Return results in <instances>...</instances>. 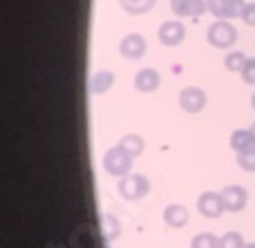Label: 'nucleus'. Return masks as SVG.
<instances>
[{"instance_id": "obj_1", "label": "nucleus", "mask_w": 255, "mask_h": 248, "mask_svg": "<svg viewBox=\"0 0 255 248\" xmlns=\"http://www.w3.org/2000/svg\"><path fill=\"white\" fill-rule=\"evenodd\" d=\"M237 37H239L237 28L228 18H219L207 28V41L214 48H221V51H228V48L235 46Z\"/></svg>"}, {"instance_id": "obj_2", "label": "nucleus", "mask_w": 255, "mask_h": 248, "mask_svg": "<svg viewBox=\"0 0 255 248\" xmlns=\"http://www.w3.org/2000/svg\"><path fill=\"white\" fill-rule=\"evenodd\" d=\"M118 191L125 200H140L145 198L149 191V179L145 175H138V172H129L125 177H120V184H118Z\"/></svg>"}, {"instance_id": "obj_3", "label": "nucleus", "mask_w": 255, "mask_h": 248, "mask_svg": "<svg viewBox=\"0 0 255 248\" xmlns=\"http://www.w3.org/2000/svg\"><path fill=\"white\" fill-rule=\"evenodd\" d=\"M131 163H133V159H131L120 145L111 147L104 154V170H106L108 175H113V177H125V175H129Z\"/></svg>"}, {"instance_id": "obj_4", "label": "nucleus", "mask_w": 255, "mask_h": 248, "mask_svg": "<svg viewBox=\"0 0 255 248\" xmlns=\"http://www.w3.org/2000/svg\"><path fill=\"white\" fill-rule=\"evenodd\" d=\"M196 207L205 219H221L223 212H226V205H223L221 193H214V191H205V193L198 195Z\"/></svg>"}, {"instance_id": "obj_5", "label": "nucleus", "mask_w": 255, "mask_h": 248, "mask_svg": "<svg viewBox=\"0 0 255 248\" xmlns=\"http://www.w3.org/2000/svg\"><path fill=\"white\" fill-rule=\"evenodd\" d=\"M221 198H223L226 212H232V214L242 212L244 207L249 205V191L244 189L242 184H228L226 189L221 191Z\"/></svg>"}, {"instance_id": "obj_6", "label": "nucleus", "mask_w": 255, "mask_h": 248, "mask_svg": "<svg viewBox=\"0 0 255 248\" xmlns=\"http://www.w3.org/2000/svg\"><path fill=\"white\" fill-rule=\"evenodd\" d=\"M179 106H182V111L191 113V115L200 113L202 108L207 106V95H205V90L196 88V85L184 88L182 92H179Z\"/></svg>"}, {"instance_id": "obj_7", "label": "nucleus", "mask_w": 255, "mask_h": 248, "mask_svg": "<svg viewBox=\"0 0 255 248\" xmlns=\"http://www.w3.org/2000/svg\"><path fill=\"white\" fill-rule=\"evenodd\" d=\"M170 9L179 18H200L207 12V0H170Z\"/></svg>"}, {"instance_id": "obj_8", "label": "nucleus", "mask_w": 255, "mask_h": 248, "mask_svg": "<svg viewBox=\"0 0 255 248\" xmlns=\"http://www.w3.org/2000/svg\"><path fill=\"white\" fill-rule=\"evenodd\" d=\"M145 51H147V41L138 32H131V35L122 37V41H120V53L127 60H140L145 55Z\"/></svg>"}, {"instance_id": "obj_9", "label": "nucleus", "mask_w": 255, "mask_h": 248, "mask_svg": "<svg viewBox=\"0 0 255 248\" xmlns=\"http://www.w3.org/2000/svg\"><path fill=\"white\" fill-rule=\"evenodd\" d=\"M186 37V28L182 21H166L159 28V41L163 46H179Z\"/></svg>"}, {"instance_id": "obj_10", "label": "nucleus", "mask_w": 255, "mask_h": 248, "mask_svg": "<svg viewBox=\"0 0 255 248\" xmlns=\"http://www.w3.org/2000/svg\"><path fill=\"white\" fill-rule=\"evenodd\" d=\"M163 221H166L168 228L179 230V228H184V225L189 223V209H186L184 205L172 202V205H168L166 209H163Z\"/></svg>"}, {"instance_id": "obj_11", "label": "nucleus", "mask_w": 255, "mask_h": 248, "mask_svg": "<svg viewBox=\"0 0 255 248\" xmlns=\"http://www.w3.org/2000/svg\"><path fill=\"white\" fill-rule=\"evenodd\" d=\"M161 85V76H159V71L154 69H140L133 76V88L138 90V92H154L156 88Z\"/></svg>"}, {"instance_id": "obj_12", "label": "nucleus", "mask_w": 255, "mask_h": 248, "mask_svg": "<svg viewBox=\"0 0 255 248\" xmlns=\"http://www.w3.org/2000/svg\"><path fill=\"white\" fill-rule=\"evenodd\" d=\"M113 83H115L113 71L101 69L92 76V81H90V90H92V95H104V92H108V90L113 88Z\"/></svg>"}, {"instance_id": "obj_13", "label": "nucleus", "mask_w": 255, "mask_h": 248, "mask_svg": "<svg viewBox=\"0 0 255 248\" xmlns=\"http://www.w3.org/2000/svg\"><path fill=\"white\" fill-rule=\"evenodd\" d=\"M120 147L125 149L127 154H129L131 159H136V156H140L142 149H145V140H142L138 133H127V136H122V140L118 142Z\"/></svg>"}, {"instance_id": "obj_14", "label": "nucleus", "mask_w": 255, "mask_h": 248, "mask_svg": "<svg viewBox=\"0 0 255 248\" xmlns=\"http://www.w3.org/2000/svg\"><path fill=\"white\" fill-rule=\"evenodd\" d=\"M255 142H253V136H251V131L249 129H237V131H232V136H230V147L235 149V152H244V149H249L253 147Z\"/></svg>"}, {"instance_id": "obj_15", "label": "nucleus", "mask_w": 255, "mask_h": 248, "mask_svg": "<svg viewBox=\"0 0 255 248\" xmlns=\"http://www.w3.org/2000/svg\"><path fill=\"white\" fill-rule=\"evenodd\" d=\"M154 2H156V0H120V7H122L127 14L138 16V14L149 12V9L154 7Z\"/></svg>"}, {"instance_id": "obj_16", "label": "nucleus", "mask_w": 255, "mask_h": 248, "mask_svg": "<svg viewBox=\"0 0 255 248\" xmlns=\"http://www.w3.org/2000/svg\"><path fill=\"white\" fill-rule=\"evenodd\" d=\"M246 60H249L246 53H242V51H230V53L223 58V67H226L228 71H232V74H242Z\"/></svg>"}, {"instance_id": "obj_17", "label": "nucleus", "mask_w": 255, "mask_h": 248, "mask_svg": "<svg viewBox=\"0 0 255 248\" xmlns=\"http://www.w3.org/2000/svg\"><path fill=\"white\" fill-rule=\"evenodd\" d=\"M191 248H219V237L212 232H200L191 239Z\"/></svg>"}, {"instance_id": "obj_18", "label": "nucleus", "mask_w": 255, "mask_h": 248, "mask_svg": "<svg viewBox=\"0 0 255 248\" xmlns=\"http://www.w3.org/2000/svg\"><path fill=\"white\" fill-rule=\"evenodd\" d=\"M237 165L244 172H255V145L237 154Z\"/></svg>"}, {"instance_id": "obj_19", "label": "nucleus", "mask_w": 255, "mask_h": 248, "mask_svg": "<svg viewBox=\"0 0 255 248\" xmlns=\"http://www.w3.org/2000/svg\"><path fill=\"white\" fill-rule=\"evenodd\" d=\"M246 242L239 232H226L223 237H219V248H244Z\"/></svg>"}, {"instance_id": "obj_20", "label": "nucleus", "mask_w": 255, "mask_h": 248, "mask_svg": "<svg viewBox=\"0 0 255 248\" xmlns=\"http://www.w3.org/2000/svg\"><path fill=\"white\" fill-rule=\"evenodd\" d=\"M246 0H226V18H242Z\"/></svg>"}, {"instance_id": "obj_21", "label": "nucleus", "mask_w": 255, "mask_h": 248, "mask_svg": "<svg viewBox=\"0 0 255 248\" xmlns=\"http://www.w3.org/2000/svg\"><path fill=\"white\" fill-rule=\"evenodd\" d=\"M104 228H106V230H104L106 239H115V237L120 235V221L115 219V216H111V214L104 216Z\"/></svg>"}, {"instance_id": "obj_22", "label": "nucleus", "mask_w": 255, "mask_h": 248, "mask_svg": "<svg viewBox=\"0 0 255 248\" xmlns=\"http://www.w3.org/2000/svg\"><path fill=\"white\" fill-rule=\"evenodd\" d=\"M242 81L246 85H253L255 88V58H249L246 60V65L242 69Z\"/></svg>"}, {"instance_id": "obj_23", "label": "nucleus", "mask_w": 255, "mask_h": 248, "mask_svg": "<svg viewBox=\"0 0 255 248\" xmlns=\"http://www.w3.org/2000/svg\"><path fill=\"white\" fill-rule=\"evenodd\" d=\"M207 12L214 18H226V0H207Z\"/></svg>"}, {"instance_id": "obj_24", "label": "nucleus", "mask_w": 255, "mask_h": 248, "mask_svg": "<svg viewBox=\"0 0 255 248\" xmlns=\"http://www.w3.org/2000/svg\"><path fill=\"white\" fill-rule=\"evenodd\" d=\"M242 21L246 25H251V28H255V2H246L242 12Z\"/></svg>"}, {"instance_id": "obj_25", "label": "nucleus", "mask_w": 255, "mask_h": 248, "mask_svg": "<svg viewBox=\"0 0 255 248\" xmlns=\"http://www.w3.org/2000/svg\"><path fill=\"white\" fill-rule=\"evenodd\" d=\"M249 131H251V136H253V142H255V122L249 126Z\"/></svg>"}, {"instance_id": "obj_26", "label": "nucleus", "mask_w": 255, "mask_h": 248, "mask_svg": "<svg viewBox=\"0 0 255 248\" xmlns=\"http://www.w3.org/2000/svg\"><path fill=\"white\" fill-rule=\"evenodd\" d=\"M251 106H253V111H255V92L251 95Z\"/></svg>"}, {"instance_id": "obj_27", "label": "nucleus", "mask_w": 255, "mask_h": 248, "mask_svg": "<svg viewBox=\"0 0 255 248\" xmlns=\"http://www.w3.org/2000/svg\"><path fill=\"white\" fill-rule=\"evenodd\" d=\"M244 248H255V242H251V244H246Z\"/></svg>"}]
</instances>
